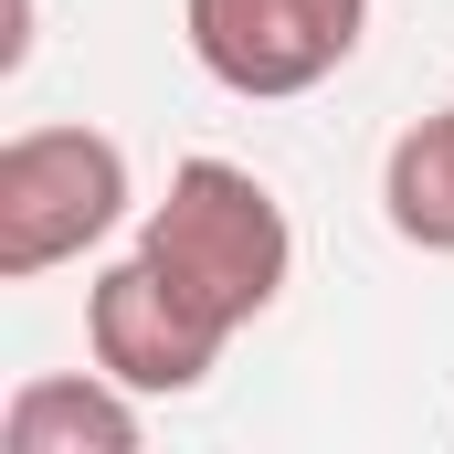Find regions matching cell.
I'll use <instances>...</instances> for the list:
<instances>
[{"instance_id":"obj_6","label":"cell","mask_w":454,"mask_h":454,"mask_svg":"<svg viewBox=\"0 0 454 454\" xmlns=\"http://www.w3.org/2000/svg\"><path fill=\"white\" fill-rule=\"evenodd\" d=\"M380 223L412 254H454V106L412 116L380 159Z\"/></svg>"},{"instance_id":"obj_2","label":"cell","mask_w":454,"mask_h":454,"mask_svg":"<svg viewBox=\"0 0 454 454\" xmlns=\"http://www.w3.org/2000/svg\"><path fill=\"white\" fill-rule=\"evenodd\" d=\"M127 201H137V180L106 127H21L0 148V275L32 286V275L96 254L127 223Z\"/></svg>"},{"instance_id":"obj_3","label":"cell","mask_w":454,"mask_h":454,"mask_svg":"<svg viewBox=\"0 0 454 454\" xmlns=\"http://www.w3.org/2000/svg\"><path fill=\"white\" fill-rule=\"evenodd\" d=\"M359 32H370V0H180L191 64L243 106L317 96L359 53Z\"/></svg>"},{"instance_id":"obj_5","label":"cell","mask_w":454,"mask_h":454,"mask_svg":"<svg viewBox=\"0 0 454 454\" xmlns=\"http://www.w3.org/2000/svg\"><path fill=\"white\" fill-rule=\"evenodd\" d=\"M137 434L148 423H137V391L116 370H43L0 412V444L11 454H127Z\"/></svg>"},{"instance_id":"obj_4","label":"cell","mask_w":454,"mask_h":454,"mask_svg":"<svg viewBox=\"0 0 454 454\" xmlns=\"http://www.w3.org/2000/svg\"><path fill=\"white\" fill-rule=\"evenodd\" d=\"M232 328L212 307H191L148 254H116L106 275L85 286V359L116 370L137 402H180V391H201L212 370H223Z\"/></svg>"},{"instance_id":"obj_1","label":"cell","mask_w":454,"mask_h":454,"mask_svg":"<svg viewBox=\"0 0 454 454\" xmlns=\"http://www.w3.org/2000/svg\"><path fill=\"white\" fill-rule=\"evenodd\" d=\"M137 254L191 296V307H212L232 339L286 296V275H296V223H286V201L243 169V159H180L169 169V191L148 201V223H137Z\"/></svg>"}]
</instances>
